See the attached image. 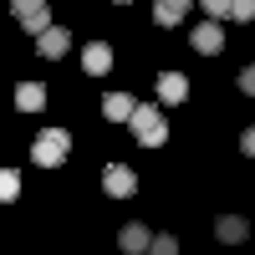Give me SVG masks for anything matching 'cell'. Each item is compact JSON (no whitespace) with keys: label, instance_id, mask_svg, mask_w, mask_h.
<instances>
[{"label":"cell","instance_id":"20","mask_svg":"<svg viewBox=\"0 0 255 255\" xmlns=\"http://www.w3.org/2000/svg\"><path fill=\"white\" fill-rule=\"evenodd\" d=\"M240 148H245V153L255 158V128H245V133H240Z\"/></svg>","mask_w":255,"mask_h":255},{"label":"cell","instance_id":"2","mask_svg":"<svg viewBox=\"0 0 255 255\" xmlns=\"http://www.w3.org/2000/svg\"><path fill=\"white\" fill-rule=\"evenodd\" d=\"M128 123H133V138H138L143 148H158V143L168 138V123H163V113L153 108V102H138Z\"/></svg>","mask_w":255,"mask_h":255},{"label":"cell","instance_id":"17","mask_svg":"<svg viewBox=\"0 0 255 255\" xmlns=\"http://www.w3.org/2000/svg\"><path fill=\"white\" fill-rule=\"evenodd\" d=\"M204 15H209V20H225V15H230V0H204Z\"/></svg>","mask_w":255,"mask_h":255},{"label":"cell","instance_id":"21","mask_svg":"<svg viewBox=\"0 0 255 255\" xmlns=\"http://www.w3.org/2000/svg\"><path fill=\"white\" fill-rule=\"evenodd\" d=\"M118 5H128V0H118Z\"/></svg>","mask_w":255,"mask_h":255},{"label":"cell","instance_id":"13","mask_svg":"<svg viewBox=\"0 0 255 255\" xmlns=\"http://www.w3.org/2000/svg\"><path fill=\"white\" fill-rule=\"evenodd\" d=\"M46 26H51V5H36L31 15H20V31H26V36H41Z\"/></svg>","mask_w":255,"mask_h":255},{"label":"cell","instance_id":"18","mask_svg":"<svg viewBox=\"0 0 255 255\" xmlns=\"http://www.w3.org/2000/svg\"><path fill=\"white\" fill-rule=\"evenodd\" d=\"M36 5H46V0H10V10H15V20H20V15H31Z\"/></svg>","mask_w":255,"mask_h":255},{"label":"cell","instance_id":"9","mask_svg":"<svg viewBox=\"0 0 255 255\" xmlns=\"http://www.w3.org/2000/svg\"><path fill=\"white\" fill-rule=\"evenodd\" d=\"M158 97H163V102H184V97H189V77H184V72H163V77H158Z\"/></svg>","mask_w":255,"mask_h":255},{"label":"cell","instance_id":"3","mask_svg":"<svg viewBox=\"0 0 255 255\" xmlns=\"http://www.w3.org/2000/svg\"><path fill=\"white\" fill-rule=\"evenodd\" d=\"M102 189H108L113 199H133V194H138V174H133V168H123V163H113L108 174H102Z\"/></svg>","mask_w":255,"mask_h":255},{"label":"cell","instance_id":"12","mask_svg":"<svg viewBox=\"0 0 255 255\" xmlns=\"http://www.w3.org/2000/svg\"><path fill=\"white\" fill-rule=\"evenodd\" d=\"M133 108H138V102L128 97V92H108V97H102V113H108L113 123H128V118H133Z\"/></svg>","mask_w":255,"mask_h":255},{"label":"cell","instance_id":"14","mask_svg":"<svg viewBox=\"0 0 255 255\" xmlns=\"http://www.w3.org/2000/svg\"><path fill=\"white\" fill-rule=\"evenodd\" d=\"M20 194V174L15 168H0V199H15Z\"/></svg>","mask_w":255,"mask_h":255},{"label":"cell","instance_id":"1","mask_svg":"<svg viewBox=\"0 0 255 255\" xmlns=\"http://www.w3.org/2000/svg\"><path fill=\"white\" fill-rule=\"evenodd\" d=\"M67 153H72V133L67 128H41V138L31 143V163H41V168H61Z\"/></svg>","mask_w":255,"mask_h":255},{"label":"cell","instance_id":"6","mask_svg":"<svg viewBox=\"0 0 255 255\" xmlns=\"http://www.w3.org/2000/svg\"><path fill=\"white\" fill-rule=\"evenodd\" d=\"M148 240H153V230H148V225H123V235H118V245H123V255H143L148 250Z\"/></svg>","mask_w":255,"mask_h":255},{"label":"cell","instance_id":"15","mask_svg":"<svg viewBox=\"0 0 255 255\" xmlns=\"http://www.w3.org/2000/svg\"><path fill=\"white\" fill-rule=\"evenodd\" d=\"M148 255H179V240L174 235H153L148 240Z\"/></svg>","mask_w":255,"mask_h":255},{"label":"cell","instance_id":"19","mask_svg":"<svg viewBox=\"0 0 255 255\" xmlns=\"http://www.w3.org/2000/svg\"><path fill=\"white\" fill-rule=\"evenodd\" d=\"M240 92H245V97H255V67H245V72H240Z\"/></svg>","mask_w":255,"mask_h":255},{"label":"cell","instance_id":"22","mask_svg":"<svg viewBox=\"0 0 255 255\" xmlns=\"http://www.w3.org/2000/svg\"><path fill=\"white\" fill-rule=\"evenodd\" d=\"M250 26H255V20H250Z\"/></svg>","mask_w":255,"mask_h":255},{"label":"cell","instance_id":"10","mask_svg":"<svg viewBox=\"0 0 255 255\" xmlns=\"http://www.w3.org/2000/svg\"><path fill=\"white\" fill-rule=\"evenodd\" d=\"M15 108H20V113L46 108V87H41V82H20V87H15Z\"/></svg>","mask_w":255,"mask_h":255},{"label":"cell","instance_id":"5","mask_svg":"<svg viewBox=\"0 0 255 255\" xmlns=\"http://www.w3.org/2000/svg\"><path fill=\"white\" fill-rule=\"evenodd\" d=\"M194 51H199V56H220V51H225V31H220V20H204V26L194 31Z\"/></svg>","mask_w":255,"mask_h":255},{"label":"cell","instance_id":"16","mask_svg":"<svg viewBox=\"0 0 255 255\" xmlns=\"http://www.w3.org/2000/svg\"><path fill=\"white\" fill-rule=\"evenodd\" d=\"M230 15H235L240 26H250L255 20V0H230Z\"/></svg>","mask_w":255,"mask_h":255},{"label":"cell","instance_id":"7","mask_svg":"<svg viewBox=\"0 0 255 255\" xmlns=\"http://www.w3.org/2000/svg\"><path fill=\"white\" fill-rule=\"evenodd\" d=\"M215 235H220V245H240V240L250 235V225H245L240 215H220V220H215Z\"/></svg>","mask_w":255,"mask_h":255},{"label":"cell","instance_id":"8","mask_svg":"<svg viewBox=\"0 0 255 255\" xmlns=\"http://www.w3.org/2000/svg\"><path fill=\"white\" fill-rule=\"evenodd\" d=\"M189 5H194V0H153V20L158 26H179L189 15Z\"/></svg>","mask_w":255,"mask_h":255},{"label":"cell","instance_id":"4","mask_svg":"<svg viewBox=\"0 0 255 255\" xmlns=\"http://www.w3.org/2000/svg\"><path fill=\"white\" fill-rule=\"evenodd\" d=\"M36 46H41V56H51V61H56V56H67L72 31H67V26H46V31L36 36Z\"/></svg>","mask_w":255,"mask_h":255},{"label":"cell","instance_id":"11","mask_svg":"<svg viewBox=\"0 0 255 255\" xmlns=\"http://www.w3.org/2000/svg\"><path fill=\"white\" fill-rule=\"evenodd\" d=\"M82 67H87L92 77H102V72L113 67V46H102V41H92V46L82 51Z\"/></svg>","mask_w":255,"mask_h":255}]
</instances>
